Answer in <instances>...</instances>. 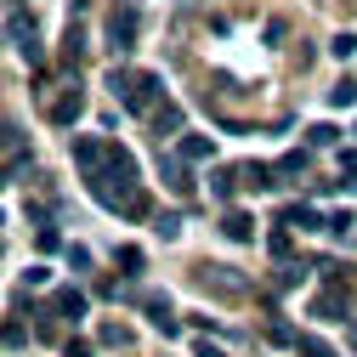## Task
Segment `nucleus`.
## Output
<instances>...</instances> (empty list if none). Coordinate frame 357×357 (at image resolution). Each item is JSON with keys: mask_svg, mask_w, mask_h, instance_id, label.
Listing matches in <instances>:
<instances>
[{"mask_svg": "<svg viewBox=\"0 0 357 357\" xmlns=\"http://www.w3.org/2000/svg\"><path fill=\"white\" fill-rule=\"evenodd\" d=\"M119 266H125V278H137V273H142V250L125 244V250H119Z\"/></svg>", "mask_w": 357, "mask_h": 357, "instance_id": "nucleus-25", "label": "nucleus"}, {"mask_svg": "<svg viewBox=\"0 0 357 357\" xmlns=\"http://www.w3.org/2000/svg\"><path fill=\"white\" fill-rule=\"evenodd\" d=\"M346 289H324V295H312V318H324V324H340L346 318Z\"/></svg>", "mask_w": 357, "mask_h": 357, "instance_id": "nucleus-10", "label": "nucleus"}, {"mask_svg": "<svg viewBox=\"0 0 357 357\" xmlns=\"http://www.w3.org/2000/svg\"><path fill=\"white\" fill-rule=\"evenodd\" d=\"M6 34H12V46H17L29 63H46V52H40V29H34L29 12H12V17H6Z\"/></svg>", "mask_w": 357, "mask_h": 357, "instance_id": "nucleus-5", "label": "nucleus"}, {"mask_svg": "<svg viewBox=\"0 0 357 357\" xmlns=\"http://www.w3.org/2000/svg\"><path fill=\"white\" fill-rule=\"evenodd\" d=\"M0 346H12V351H17V346H29V329H23L17 318H6V324H0Z\"/></svg>", "mask_w": 357, "mask_h": 357, "instance_id": "nucleus-20", "label": "nucleus"}, {"mask_svg": "<svg viewBox=\"0 0 357 357\" xmlns=\"http://www.w3.org/2000/svg\"><path fill=\"white\" fill-rule=\"evenodd\" d=\"M97 340H102V346H125V340H130V335H125V329H119V324H102V335H97Z\"/></svg>", "mask_w": 357, "mask_h": 357, "instance_id": "nucleus-29", "label": "nucleus"}, {"mask_svg": "<svg viewBox=\"0 0 357 357\" xmlns=\"http://www.w3.org/2000/svg\"><path fill=\"white\" fill-rule=\"evenodd\" d=\"M278 221H284V227H301V233H324V227H329V215H318L312 204H289Z\"/></svg>", "mask_w": 357, "mask_h": 357, "instance_id": "nucleus-11", "label": "nucleus"}, {"mask_svg": "<svg viewBox=\"0 0 357 357\" xmlns=\"http://www.w3.org/2000/svg\"><path fill=\"white\" fill-rule=\"evenodd\" d=\"M266 340H278V346H295V329H289V324H266Z\"/></svg>", "mask_w": 357, "mask_h": 357, "instance_id": "nucleus-28", "label": "nucleus"}, {"mask_svg": "<svg viewBox=\"0 0 357 357\" xmlns=\"http://www.w3.org/2000/svg\"><path fill=\"white\" fill-rule=\"evenodd\" d=\"M329 52H335V57H351V52H357V34H351V29L335 34V40H329Z\"/></svg>", "mask_w": 357, "mask_h": 357, "instance_id": "nucleus-27", "label": "nucleus"}, {"mask_svg": "<svg viewBox=\"0 0 357 357\" xmlns=\"http://www.w3.org/2000/svg\"><path fill=\"white\" fill-rule=\"evenodd\" d=\"M79 52H85V34H79V23H68V34H63V57L74 63Z\"/></svg>", "mask_w": 357, "mask_h": 357, "instance_id": "nucleus-23", "label": "nucleus"}, {"mask_svg": "<svg viewBox=\"0 0 357 357\" xmlns=\"http://www.w3.org/2000/svg\"><path fill=\"white\" fill-rule=\"evenodd\" d=\"M306 165H312V159H306V148H295V153H284V159H278L273 170H278V176H289V182H295V176H306Z\"/></svg>", "mask_w": 357, "mask_h": 357, "instance_id": "nucleus-19", "label": "nucleus"}, {"mask_svg": "<svg viewBox=\"0 0 357 357\" xmlns=\"http://www.w3.org/2000/svg\"><path fill=\"white\" fill-rule=\"evenodd\" d=\"M335 137H340L335 125H312V130H306V148H335Z\"/></svg>", "mask_w": 357, "mask_h": 357, "instance_id": "nucleus-22", "label": "nucleus"}, {"mask_svg": "<svg viewBox=\"0 0 357 357\" xmlns=\"http://www.w3.org/2000/svg\"><path fill=\"white\" fill-rule=\"evenodd\" d=\"M238 176H244V188H255V193H261V188H273V176H278V170H273V165H255V159H250V165H238Z\"/></svg>", "mask_w": 357, "mask_h": 357, "instance_id": "nucleus-17", "label": "nucleus"}, {"mask_svg": "<svg viewBox=\"0 0 357 357\" xmlns=\"http://www.w3.org/2000/svg\"><path fill=\"white\" fill-rule=\"evenodd\" d=\"M329 102H335V108H351V102H357V79H340L335 91H329Z\"/></svg>", "mask_w": 357, "mask_h": 357, "instance_id": "nucleus-24", "label": "nucleus"}, {"mask_svg": "<svg viewBox=\"0 0 357 357\" xmlns=\"http://www.w3.org/2000/svg\"><path fill=\"white\" fill-rule=\"evenodd\" d=\"M148 119H153V130H159V142H165V137H182V125H188L182 102H159V108H153Z\"/></svg>", "mask_w": 357, "mask_h": 357, "instance_id": "nucleus-9", "label": "nucleus"}, {"mask_svg": "<svg viewBox=\"0 0 357 357\" xmlns=\"http://www.w3.org/2000/svg\"><path fill=\"white\" fill-rule=\"evenodd\" d=\"M46 114H52V125H63V130H68V125L85 114V91H79V79H74V85H63V97H57Z\"/></svg>", "mask_w": 357, "mask_h": 357, "instance_id": "nucleus-6", "label": "nucleus"}, {"mask_svg": "<svg viewBox=\"0 0 357 357\" xmlns=\"http://www.w3.org/2000/svg\"><path fill=\"white\" fill-rule=\"evenodd\" d=\"M137 29H142L137 6H130V0H119V6L108 12V46H114V52H130V46H137Z\"/></svg>", "mask_w": 357, "mask_h": 357, "instance_id": "nucleus-3", "label": "nucleus"}, {"mask_svg": "<svg viewBox=\"0 0 357 357\" xmlns=\"http://www.w3.org/2000/svg\"><path fill=\"white\" fill-rule=\"evenodd\" d=\"M193 278L204 284V289H215V295H227V301H238L250 284L238 278V266H215V261H204V266H193Z\"/></svg>", "mask_w": 357, "mask_h": 357, "instance_id": "nucleus-4", "label": "nucleus"}, {"mask_svg": "<svg viewBox=\"0 0 357 357\" xmlns=\"http://www.w3.org/2000/svg\"><path fill=\"white\" fill-rule=\"evenodd\" d=\"M102 159H108V142H102V137H74V165H79V176L102 170Z\"/></svg>", "mask_w": 357, "mask_h": 357, "instance_id": "nucleus-8", "label": "nucleus"}, {"mask_svg": "<svg viewBox=\"0 0 357 357\" xmlns=\"http://www.w3.org/2000/svg\"><path fill=\"white\" fill-rule=\"evenodd\" d=\"M0 227H6V215H0Z\"/></svg>", "mask_w": 357, "mask_h": 357, "instance_id": "nucleus-33", "label": "nucleus"}, {"mask_svg": "<svg viewBox=\"0 0 357 357\" xmlns=\"http://www.w3.org/2000/svg\"><path fill=\"white\" fill-rule=\"evenodd\" d=\"M266 250H273L278 261H289V227H284V221H278V233H273V238H266Z\"/></svg>", "mask_w": 357, "mask_h": 357, "instance_id": "nucleus-26", "label": "nucleus"}, {"mask_svg": "<svg viewBox=\"0 0 357 357\" xmlns=\"http://www.w3.org/2000/svg\"><path fill=\"white\" fill-rule=\"evenodd\" d=\"M85 188H91V199L102 210H114V215H148V193L137 182V159H130V148H119V142H108L102 170L85 176Z\"/></svg>", "mask_w": 357, "mask_h": 357, "instance_id": "nucleus-1", "label": "nucleus"}, {"mask_svg": "<svg viewBox=\"0 0 357 357\" xmlns=\"http://www.w3.org/2000/svg\"><path fill=\"white\" fill-rule=\"evenodd\" d=\"M193 351H199V357H221V351H215V346H210V340H199V346H193Z\"/></svg>", "mask_w": 357, "mask_h": 357, "instance_id": "nucleus-31", "label": "nucleus"}, {"mask_svg": "<svg viewBox=\"0 0 357 357\" xmlns=\"http://www.w3.org/2000/svg\"><path fill=\"white\" fill-rule=\"evenodd\" d=\"M176 153H182L188 165H204V159L215 153V142H210V137H188V130H182V142H176Z\"/></svg>", "mask_w": 357, "mask_h": 357, "instance_id": "nucleus-14", "label": "nucleus"}, {"mask_svg": "<svg viewBox=\"0 0 357 357\" xmlns=\"http://www.w3.org/2000/svg\"><path fill=\"white\" fill-rule=\"evenodd\" d=\"M52 306L63 312L68 324H79V318H85V295H79V289H57V295H52Z\"/></svg>", "mask_w": 357, "mask_h": 357, "instance_id": "nucleus-16", "label": "nucleus"}, {"mask_svg": "<svg viewBox=\"0 0 357 357\" xmlns=\"http://www.w3.org/2000/svg\"><path fill=\"white\" fill-rule=\"evenodd\" d=\"M108 91L125 102V114H153L165 97V79L148 68H108Z\"/></svg>", "mask_w": 357, "mask_h": 357, "instance_id": "nucleus-2", "label": "nucleus"}, {"mask_svg": "<svg viewBox=\"0 0 357 357\" xmlns=\"http://www.w3.org/2000/svg\"><path fill=\"white\" fill-rule=\"evenodd\" d=\"M63 357H91V340H68V346H63Z\"/></svg>", "mask_w": 357, "mask_h": 357, "instance_id": "nucleus-30", "label": "nucleus"}, {"mask_svg": "<svg viewBox=\"0 0 357 357\" xmlns=\"http://www.w3.org/2000/svg\"><path fill=\"white\" fill-rule=\"evenodd\" d=\"M351 340H357V324H351Z\"/></svg>", "mask_w": 357, "mask_h": 357, "instance_id": "nucleus-32", "label": "nucleus"}, {"mask_svg": "<svg viewBox=\"0 0 357 357\" xmlns=\"http://www.w3.org/2000/svg\"><path fill=\"white\" fill-rule=\"evenodd\" d=\"M238 188H244V176H238V170H215V176H210V193H215L221 204H233Z\"/></svg>", "mask_w": 357, "mask_h": 357, "instance_id": "nucleus-15", "label": "nucleus"}, {"mask_svg": "<svg viewBox=\"0 0 357 357\" xmlns=\"http://www.w3.org/2000/svg\"><path fill=\"white\" fill-rule=\"evenodd\" d=\"M142 306H148V318H153L159 335H182V324H176V312H170V295H148Z\"/></svg>", "mask_w": 357, "mask_h": 357, "instance_id": "nucleus-12", "label": "nucleus"}, {"mask_svg": "<svg viewBox=\"0 0 357 357\" xmlns=\"http://www.w3.org/2000/svg\"><path fill=\"white\" fill-rule=\"evenodd\" d=\"M295 351H301V357H340V351H335L329 340H318V335H295Z\"/></svg>", "mask_w": 357, "mask_h": 357, "instance_id": "nucleus-18", "label": "nucleus"}, {"mask_svg": "<svg viewBox=\"0 0 357 357\" xmlns=\"http://www.w3.org/2000/svg\"><path fill=\"white\" fill-rule=\"evenodd\" d=\"M159 176H165L170 193H182V199L193 193V176H188V159L182 153H159Z\"/></svg>", "mask_w": 357, "mask_h": 357, "instance_id": "nucleus-7", "label": "nucleus"}, {"mask_svg": "<svg viewBox=\"0 0 357 357\" xmlns=\"http://www.w3.org/2000/svg\"><path fill=\"white\" fill-rule=\"evenodd\" d=\"M351 227H357V215H351V210H335L324 233H335V238H351Z\"/></svg>", "mask_w": 357, "mask_h": 357, "instance_id": "nucleus-21", "label": "nucleus"}, {"mask_svg": "<svg viewBox=\"0 0 357 357\" xmlns=\"http://www.w3.org/2000/svg\"><path fill=\"white\" fill-rule=\"evenodd\" d=\"M221 233H227L233 244H250V238H255V221H250L244 210H227V215H221Z\"/></svg>", "mask_w": 357, "mask_h": 357, "instance_id": "nucleus-13", "label": "nucleus"}]
</instances>
